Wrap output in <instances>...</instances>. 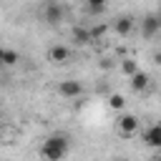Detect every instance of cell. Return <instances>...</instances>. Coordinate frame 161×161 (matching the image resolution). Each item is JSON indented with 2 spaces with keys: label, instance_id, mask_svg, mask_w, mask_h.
Wrapping results in <instances>:
<instances>
[{
  "label": "cell",
  "instance_id": "cell-3",
  "mask_svg": "<svg viewBox=\"0 0 161 161\" xmlns=\"http://www.w3.org/2000/svg\"><path fill=\"white\" fill-rule=\"evenodd\" d=\"M58 93H60L63 98H78V96L83 93V86H80V80H60Z\"/></svg>",
  "mask_w": 161,
  "mask_h": 161
},
{
  "label": "cell",
  "instance_id": "cell-19",
  "mask_svg": "<svg viewBox=\"0 0 161 161\" xmlns=\"http://www.w3.org/2000/svg\"><path fill=\"white\" fill-rule=\"evenodd\" d=\"M0 133H3V121H0Z\"/></svg>",
  "mask_w": 161,
  "mask_h": 161
},
{
  "label": "cell",
  "instance_id": "cell-9",
  "mask_svg": "<svg viewBox=\"0 0 161 161\" xmlns=\"http://www.w3.org/2000/svg\"><path fill=\"white\" fill-rule=\"evenodd\" d=\"M146 86H148V75H146L143 70H138V73L131 75V88H133V91H143Z\"/></svg>",
  "mask_w": 161,
  "mask_h": 161
},
{
  "label": "cell",
  "instance_id": "cell-2",
  "mask_svg": "<svg viewBox=\"0 0 161 161\" xmlns=\"http://www.w3.org/2000/svg\"><path fill=\"white\" fill-rule=\"evenodd\" d=\"M118 131H121L123 136H133V133L138 131V118H136L133 113H121V116H118Z\"/></svg>",
  "mask_w": 161,
  "mask_h": 161
},
{
  "label": "cell",
  "instance_id": "cell-7",
  "mask_svg": "<svg viewBox=\"0 0 161 161\" xmlns=\"http://www.w3.org/2000/svg\"><path fill=\"white\" fill-rule=\"evenodd\" d=\"M48 55H50V60H53V63H65V60L70 58V50H68L65 45H53Z\"/></svg>",
  "mask_w": 161,
  "mask_h": 161
},
{
  "label": "cell",
  "instance_id": "cell-14",
  "mask_svg": "<svg viewBox=\"0 0 161 161\" xmlns=\"http://www.w3.org/2000/svg\"><path fill=\"white\" fill-rule=\"evenodd\" d=\"M121 70H123L126 75H133V73H138V65H136L133 60H123V63H121Z\"/></svg>",
  "mask_w": 161,
  "mask_h": 161
},
{
  "label": "cell",
  "instance_id": "cell-12",
  "mask_svg": "<svg viewBox=\"0 0 161 161\" xmlns=\"http://www.w3.org/2000/svg\"><path fill=\"white\" fill-rule=\"evenodd\" d=\"M18 60H20V55L15 50H8V48L3 50V65H15Z\"/></svg>",
  "mask_w": 161,
  "mask_h": 161
},
{
  "label": "cell",
  "instance_id": "cell-11",
  "mask_svg": "<svg viewBox=\"0 0 161 161\" xmlns=\"http://www.w3.org/2000/svg\"><path fill=\"white\" fill-rule=\"evenodd\" d=\"M86 10L93 13V15H101V13L106 10V3H103V0H91V3H86Z\"/></svg>",
  "mask_w": 161,
  "mask_h": 161
},
{
  "label": "cell",
  "instance_id": "cell-4",
  "mask_svg": "<svg viewBox=\"0 0 161 161\" xmlns=\"http://www.w3.org/2000/svg\"><path fill=\"white\" fill-rule=\"evenodd\" d=\"M143 143L151 146V148H161V123H156V126L143 131Z\"/></svg>",
  "mask_w": 161,
  "mask_h": 161
},
{
  "label": "cell",
  "instance_id": "cell-13",
  "mask_svg": "<svg viewBox=\"0 0 161 161\" xmlns=\"http://www.w3.org/2000/svg\"><path fill=\"white\" fill-rule=\"evenodd\" d=\"M108 106H111V108H113V111H121V108H123V106H126V98H123V96H121V93H113V96H111V98H108Z\"/></svg>",
  "mask_w": 161,
  "mask_h": 161
},
{
  "label": "cell",
  "instance_id": "cell-6",
  "mask_svg": "<svg viewBox=\"0 0 161 161\" xmlns=\"http://www.w3.org/2000/svg\"><path fill=\"white\" fill-rule=\"evenodd\" d=\"M158 30H161V28H158L156 15H146V18L141 20V33H143V38H153Z\"/></svg>",
  "mask_w": 161,
  "mask_h": 161
},
{
  "label": "cell",
  "instance_id": "cell-18",
  "mask_svg": "<svg viewBox=\"0 0 161 161\" xmlns=\"http://www.w3.org/2000/svg\"><path fill=\"white\" fill-rule=\"evenodd\" d=\"M156 20H158V28H161V15H156Z\"/></svg>",
  "mask_w": 161,
  "mask_h": 161
},
{
  "label": "cell",
  "instance_id": "cell-8",
  "mask_svg": "<svg viewBox=\"0 0 161 161\" xmlns=\"http://www.w3.org/2000/svg\"><path fill=\"white\" fill-rule=\"evenodd\" d=\"M73 40H75L78 45H88V43H93V40H91V30L83 28V25H75V28H73Z\"/></svg>",
  "mask_w": 161,
  "mask_h": 161
},
{
  "label": "cell",
  "instance_id": "cell-20",
  "mask_svg": "<svg viewBox=\"0 0 161 161\" xmlns=\"http://www.w3.org/2000/svg\"><path fill=\"white\" fill-rule=\"evenodd\" d=\"M156 161H161V156H158V158H156Z\"/></svg>",
  "mask_w": 161,
  "mask_h": 161
},
{
  "label": "cell",
  "instance_id": "cell-5",
  "mask_svg": "<svg viewBox=\"0 0 161 161\" xmlns=\"http://www.w3.org/2000/svg\"><path fill=\"white\" fill-rule=\"evenodd\" d=\"M63 5L60 3H48L45 8H43V18L48 20V23H58V20H63Z\"/></svg>",
  "mask_w": 161,
  "mask_h": 161
},
{
  "label": "cell",
  "instance_id": "cell-10",
  "mask_svg": "<svg viewBox=\"0 0 161 161\" xmlns=\"http://www.w3.org/2000/svg\"><path fill=\"white\" fill-rule=\"evenodd\" d=\"M131 28H133V20H131L128 15H123V18L116 20V33H118V35H128Z\"/></svg>",
  "mask_w": 161,
  "mask_h": 161
},
{
  "label": "cell",
  "instance_id": "cell-15",
  "mask_svg": "<svg viewBox=\"0 0 161 161\" xmlns=\"http://www.w3.org/2000/svg\"><path fill=\"white\" fill-rule=\"evenodd\" d=\"M103 33H106V25H103V23H101V25H93V28H91V40L103 38Z\"/></svg>",
  "mask_w": 161,
  "mask_h": 161
},
{
  "label": "cell",
  "instance_id": "cell-1",
  "mask_svg": "<svg viewBox=\"0 0 161 161\" xmlns=\"http://www.w3.org/2000/svg\"><path fill=\"white\" fill-rule=\"evenodd\" d=\"M65 153H68V138L60 136V133L48 136L45 143H43V148H40V156H43L45 161H63Z\"/></svg>",
  "mask_w": 161,
  "mask_h": 161
},
{
  "label": "cell",
  "instance_id": "cell-17",
  "mask_svg": "<svg viewBox=\"0 0 161 161\" xmlns=\"http://www.w3.org/2000/svg\"><path fill=\"white\" fill-rule=\"evenodd\" d=\"M3 50H5V48H0V65H3Z\"/></svg>",
  "mask_w": 161,
  "mask_h": 161
},
{
  "label": "cell",
  "instance_id": "cell-16",
  "mask_svg": "<svg viewBox=\"0 0 161 161\" xmlns=\"http://www.w3.org/2000/svg\"><path fill=\"white\" fill-rule=\"evenodd\" d=\"M153 63H158V65H161V53H156V55H153Z\"/></svg>",
  "mask_w": 161,
  "mask_h": 161
}]
</instances>
